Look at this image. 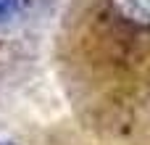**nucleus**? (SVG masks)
Returning a JSON list of instances; mask_svg holds the SVG:
<instances>
[{"label": "nucleus", "instance_id": "1", "mask_svg": "<svg viewBox=\"0 0 150 145\" xmlns=\"http://www.w3.org/2000/svg\"><path fill=\"white\" fill-rule=\"evenodd\" d=\"M111 8L132 26H150V0H111Z\"/></svg>", "mask_w": 150, "mask_h": 145}, {"label": "nucleus", "instance_id": "3", "mask_svg": "<svg viewBox=\"0 0 150 145\" xmlns=\"http://www.w3.org/2000/svg\"><path fill=\"white\" fill-rule=\"evenodd\" d=\"M0 145H16V143H11V140H0Z\"/></svg>", "mask_w": 150, "mask_h": 145}, {"label": "nucleus", "instance_id": "2", "mask_svg": "<svg viewBox=\"0 0 150 145\" xmlns=\"http://www.w3.org/2000/svg\"><path fill=\"white\" fill-rule=\"evenodd\" d=\"M16 8H18V0H0V21L11 18L16 13Z\"/></svg>", "mask_w": 150, "mask_h": 145}]
</instances>
